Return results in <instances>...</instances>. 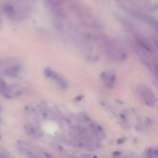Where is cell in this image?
Segmentation results:
<instances>
[{
  "label": "cell",
  "instance_id": "obj_2",
  "mask_svg": "<svg viewBox=\"0 0 158 158\" xmlns=\"http://www.w3.org/2000/svg\"><path fill=\"white\" fill-rule=\"evenodd\" d=\"M137 94L147 105L150 106H154L156 103V97L148 86L145 85H139L137 86Z\"/></svg>",
  "mask_w": 158,
  "mask_h": 158
},
{
  "label": "cell",
  "instance_id": "obj_4",
  "mask_svg": "<svg viewBox=\"0 0 158 158\" xmlns=\"http://www.w3.org/2000/svg\"><path fill=\"white\" fill-rule=\"evenodd\" d=\"M102 77H103V80L105 84L106 85V86L110 88H112L114 86V83H115V76L110 73H104L103 75H102Z\"/></svg>",
  "mask_w": 158,
  "mask_h": 158
},
{
  "label": "cell",
  "instance_id": "obj_3",
  "mask_svg": "<svg viewBox=\"0 0 158 158\" xmlns=\"http://www.w3.org/2000/svg\"><path fill=\"white\" fill-rule=\"evenodd\" d=\"M46 77L50 78L51 80H54L61 87H66V83L65 82V80L60 76H59L56 73L53 72V71L50 70V69H46Z\"/></svg>",
  "mask_w": 158,
  "mask_h": 158
},
{
  "label": "cell",
  "instance_id": "obj_5",
  "mask_svg": "<svg viewBox=\"0 0 158 158\" xmlns=\"http://www.w3.org/2000/svg\"><path fill=\"white\" fill-rule=\"evenodd\" d=\"M0 158H12L10 154L0 147Z\"/></svg>",
  "mask_w": 158,
  "mask_h": 158
},
{
  "label": "cell",
  "instance_id": "obj_1",
  "mask_svg": "<svg viewBox=\"0 0 158 158\" xmlns=\"http://www.w3.org/2000/svg\"><path fill=\"white\" fill-rule=\"evenodd\" d=\"M102 46L104 48L106 54L117 60H123L126 59L127 54L121 46L114 40L108 38L102 39Z\"/></svg>",
  "mask_w": 158,
  "mask_h": 158
}]
</instances>
